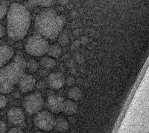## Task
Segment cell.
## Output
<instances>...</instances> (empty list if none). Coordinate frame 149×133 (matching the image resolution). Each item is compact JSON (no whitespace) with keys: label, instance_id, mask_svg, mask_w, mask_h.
Returning <instances> with one entry per match:
<instances>
[{"label":"cell","instance_id":"25","mask_svg":"<svg viewBox=\"0 0 149 133\" xmlns=\"http://www.w3.org/2000/svg\"><path fill=\"white\" fill-rule=\"evenodd\" d=\"M34 133H43V132H34Z\"/></svg>","mask_w":149,"mask_h":133},{"label":"cell","instance_id":"1","mask_svg":"<svg viewBox=\"0 0 149 133\" xmlns=\"http://www.w3.org/2000/svg\"><path fill=\"white\" fill-rule=\"evenodd\" d=\"M31 25V14L26 6L19 3L10 5L7 13V32L10 39L20 41L27 34Z\"/></svg>","mask_w":149,"mask_h":133},{"label":"cell","instance_id":"11","mask_svg":"<svg viewBox=\"0 0 149 133\" xmlns=\"http://www.w3.org/2000/svg\"><path fill=\"white\" fill-rule=\"evenodd\" d=\"M48 84L51 88L58 90L64 85V77L61 73H52L48 77Z\"/></svg>","mask_w":149,"mask_h":133},{"label":"cell","instance_id":"3","mask_svg":"<svg viewBox=\"0 0 149 133\" xmlns=\"http://www.w3.org/2000/svg\"><path fill=\"white\" fill-rule=\"evenodd\" d=\"M26 61L21 55H16L11 62L0 69V94H9L25 74Z\"/></svg>","mask_w":149,"mask_h":133},{"label":"cell","instance_id":"15","mask_svg":"<svg viewBox=\"0 0 149 133\" xmlns=\"http://www.w3.org/2000/svg\"><path fill=\"white\" fill-rule=\"evenodd\" d=\"M47 54L49 57H52L53 58H59L62 54V50L58 45H52V46H49Z\"/></svg>","mask_w":149,"mask_h":133},{"label":"cell","instance_id":"19","mask_svg":"<svg viewBox=\"0 0 149 133\" xmlns=\"http://www.w3.org/2000/svg\"><path fill=\"white\" fill-rule=\"evenodd\" d=\"M7 7L4 5H0V20L4 19L5 16H7Z\"/></svg>","mask_w":149,"mask_h":133},{"label":"cell","instance_id":"22","mask_svg":"<svg viewBox=\"0 0 149 133\" xmlns=\"http://www.w3.org/2000/svg\"><path fill=\"white\" fill-rule=\"evenodd\" d=\"M7 133H23L22 130L20 128H18V127H14V128H12Z\"/></svg>","mask_w":149,"mask_h":133},{"label":"cell","instance_id":"13","mask_svg":"<svg viewBox=\"0 0 149 133\" xmlns=\"http://www.w3.org/2000/svg\"><path fill=\"white\" fill-rule=\"evenodd\" d=\"M54 129L59 132H64L69 129V122L63 117H59L55 119Z\"/></svg>","mask_w":149,"mask_h":133},{"label":"cell","instance_id":"20","mask_svg":"<svg viewBox=\"0 0 149 133\" xmlns=\"http://www.w3.org/2000/svg\"><path fill=\"white\" fill-rule=\"evenodd\" d=\"M7 98L5 97V95L2 94H0V108L5 107L7 105Z\"/></svg>","mask_w":149,"mask_h":133},{"label":"cell","instance_id":"21","mask_svg":"<svg viewBox=\"0 0 149 133\" xmlns=\"http://www.w3.org/2000/svg\"><path fill=\"white\" fill-rule=\"evenodd\" d=\"M7 132V125L5 122L0 121V133H5Z\"/></svg>","mask_w":149,"mask_h":133},{"label":"cell","instance_id":"9","mask_svg":"<svg viewBox=\"0 0 149 133\" xmlns=\"http://www.w3.org/2000/svg\"><path fill=\"white\" fill-rule=\"evenodd\" d=\"M35 85V78L30 74H24L18 82L19 88L22 93H27L32 90Z\"/></svg>","mask_w":149,"mask_h":133},{"label":"cell","instance_id":"4","mask_svg":"<svg viewBox=\"0 0 149 133\" xmlns=\"http://www.w3.org/2000/svg\"><path fill=\"white\" fill-rule=\"evenodd\" d=\"M49 48V42L40 34L31 36L26 41L25 50L26 52L33 56H42L47 53Z\"/></svg>","mask_w":149,"mask_h":133},{"label":"cell","instance_id":"14","mask_svg":"<svg viewBox=\"0 0 149 133\" xmlns=\"http://www.w3.org/2000/svg\"><path fill=\"white\" fill-rule=\"evenodd\" d=\"M68 97L73 101H79L82 98V91L78 87L74 86L70 89L68 92Z\"/></svg>","mask_w":149,"mask_h":133},{"label":"cell","instance_id":"5","mask_svg":"<svg viewBox=\"0 0 149 133\" xmlns=\"http://www.w3.org/2000/svg\"><path fill=\"white\" fill-rule=\"evenodd\" d=\"M44 106L43 98L39 93H33L27 96L24 100L25 110L29 114H37Z\"/></svg>","mask_w":149,"mask_h":133},{"label":"cell","instance_id":"2","mask_svg":"<svg viewBox=\"0 0 149 133\" xmlns=\"http://www.w3.org/2000/svg\"><path fill=\"white\" fill-rule=\"evenodd\" d=\"M65 19L54 9L46 8L37 14L35 20V28L40 35L49 40L58 38L63 29Z\"/></svg>","mask_w":149,"mask_h":133},{"label":"cell","instance_id":"7","mask_svg":"<svg viewBox=\"0 0 149 133\" xmlns=\"http://www.w3.org/2000/svg\"><path fill=\"white\" fill-rule=\"evenodd\" d=\"M65 99L57 94L49 96L46 100V107L53 113H60L63 111Z\"/></svg>","mask_w":149,"mask_h":133},{"label":"cell","instance_id":"17","mask_svg":"<svg viewBox=\"0 0 149 133\" xmlns=\"http://www.w3.org/2000/svg\"><path fill=\"white\" fill-rule=\"evenodd\" d=\"M29 3L33 5H40L42 7H49L54 2L55 0H28Z\"/></svg>","mask_w":149,"mask_h":133},{"label":"cell","instance_id":"12","mask_svg":"<svg viewBox=\"0 0 149 133\" xmlns=\"http://www.w3.org/2000/svg\"><path fill=\"white\" fill-rule=\"evenodd\" d=\"M78 104L75 101H73L72 99H68L65 100L64 108H63V112L66 115H73L78 111Z\"/></svg>","mask_w":149,"mask_h":133},{"label":"cell","instance_id":"23","mask_svg":"<svg viewBox=\"0 0 149 133\" xmlns=\"http://www.w3.org/2000/svg\"><path fill=\"white\" fill-rule=\"evenodd\" d=\"M66 84H67L69 86L73 85L74 84V79L72 77H68V78H66Z\"/></svg>","mask_w":149,"mask_h":133},{"label":"cell","instance_id":"18","mask_svg":"<svg viewBox=\"0 0 149 133\" xmlns=\"http://www.w3.org/2000/svg\"><path fill=\"white\" fill-rule=\"evenodd\" d=\"M26 66L29 70L31 72H35L39 68V63L34 59H30L28 62H26Z\"/></svg>","mask_w":149,"mask_h":133},{"label":"cell","instance_id":"8","mask_svg":"<svg viewBox=\"0 0 149 133\" xmlns=\"http://www.w3.org/2000/svg\"><path fill=\"white\" fill-rule=\"evenodd\" d=\"M8 119L14 125H22L25 122V114L22 110L18 107H14L8 111Z\"/></svg>","mask_w":149,"mask_h":133},{"label":"cell","instance_id":"6","mask_svg":"<svg viewBox=\"0 0 149 133\" xmlns=\"http://www.w3.org/2000/svg\"><path fill=\"white\" fill-rule=\"evenodd\" d=\"M34 125L40 130L49 132L54 128L55 118L49 111H40L34 117Z\"/></svg>","mask_w":149,"mask_h":133},{"label":"cell","instance_id":"10","mask_svg":"<svg viewBox=\"0 0 149 133\" xmlns=\"http://www.w3.org/2000/svg\"><path fill=\"white\" fill-rule=\"evenodd\" d=\"M14 56V50L9 46H0V69L8 64Z\"/></svg>","mask_w":149,"mask_h":133},{"label":"cell","instance_id":"16","mask_svg":"<svg viewBox=\"0 0 149 133\" xmlns=\"http://www.w3.org/2000/svg\"><path fill=\"white\" fill-rule=\"evenodd\" d=\"M41 66H43L46 69H52L56 65L55 60L52 57H44L40 61Z\"/></svg>","mask_w":149,"mask_h":133},{"label":"cell","instance_id":"24","mask_svg":"<svg viewBox=\"0 0 149 133\" xmlns=\"http://www.w3.org/2000/svg\"><path fill=\"white\" fill-rule=\"evenodd\" d=\"M5 32H6V30H5V27L0 24V38H3L5 35Z\"/></svg>","mask_w":149,"mask_h":133}]
</instances>
